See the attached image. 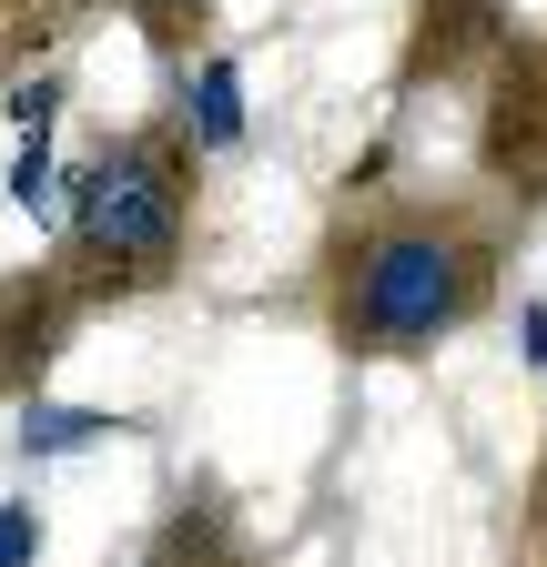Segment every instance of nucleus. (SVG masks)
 I'll return each instance as SVG.
<instances>
[{
    "label": "nucleus",
    "mask_w": 547,
    "mask_h": 567,
    "mask_svg": "<svg viewBox=\"0 0 547 567\" xmlns=\"http://www.w3.org/2000/svg\"><path fill=\"white\" fill-rule=\"evenodd\" d=\"M507 274V224L446 193H405L355 213L324 254V334L355 365H395V354H436L497 305Z\"/></svg>",
    "instance_id": "f257e3e1"
},
{
    "label": "nucleus",
    "mask_w": 547,
    "mask_h": 567,
    "mask_svg": "<svg viewBox=\"0 0 547 567\" xmlns=\"http://www.w3.org/2000/svg\"><path fill=\"white\" fill-rule=\"evenodd\" d=\"M193 203H203L193 132H183V112H153L72 173L51 264L72 274L82 305H143L163 284H183V264H193Z\"/></svg>",
    "instance_id": "f03ea898"
},
{
    "label": "nucleus",
    "mask_w": 547,
    "mask_h": 567,
    "mask_svg": "<svg viewBox=\"0 0 547 567\" xmlns=\"http://www.w3.org/2000/svg\"><path fill=\"white\" fill-rule=\"evenodd\" d=\"M476 173L507 213H547V31L507 41L487 61V102H476Z\"/></svg>",
    "instance_id": "7ed1b4c3"
},
{
    "label": "nucleus",
    "mask_w": 547,
    "mask_h": 567,
    "mask_svg": "<svg viewBox=\"0 0 547 567\" xmlns=\"http://www.w3.org/2000/svg\"><path fill=\"white\" fill-rule=\"evenodd\" d=\"M82 295H72V274L61 264H21V274H0V395H41V375L72 354L82 334Z\"/></svg>",
    "instance_id": "20e7f679"
},
{
    "label": "nucleus",
    "mask_w": 547,
    "mask_h": 567,
    "mask_svg": "<svg viewBox=\"0 0 547 567\" xmlns=\"http://www.w3.org/2000/svg\"><path fill=\"white\" fill-rule=\"evenodd\" d=\"M517 41L507 0H416V31H405V82H466Z\"/></svg>",
    "instance_id": "39448f33"
},
{
    "label": "nucleus",
    "mask_w": 547,
    "mask_h": 567,
    "mask_svg": "<svg viewBox=\"0 0 547 567\" xmlns=\"http://www.w3.org/2000/svg\"><path fill=\"white\" fill-rule=\"evenodd\" d=\"M183 132H193V153H244V71H234V51H203L193 71H183Z\"/></svg>",
    "instance_id": "423d86ee"
},
{
    "label": "nucleus",
    "mask_w": 547,
    "mask_h": 567,
    "mask_svg": "<svg viewBox=\"0 0 547 567\" xmlns=\"http://www.w3.org/2000/svg\"><path fill=\"white\" fill-rule=\"evenodd\" d=\"M143 567H234V507H224L214 486H193L183 507L163 517V537H153Z\"/></svg>",
    "instance_id": "0eeeda50"
},
{
    "label": "nucleus",
    "mask_w": 547,
    "mask_h": 567,
    "mask_svg": "<svg viewBox=\"0 0 547 567\" xmlns=\"http://www.w3.org/2000/svg\"><path fill=\"white\" fill-rule=\"evenodd\" d=\"M102 436H132V415H102V405H21V425H11V446L31 456V466H51V456H82V446H102Z\"/></svg>",
    "instance_id": "6e6552de"
},
{
    "label": "nucleus",
    "mask_w": 547,
    "mask_h": 567,
    "mask_svg": "<svg viewBox=\"0 0 547 567\" xmlns=\"http://www.w3.org/2000/svg\"><path fill=\"white\" fill-rule=\"evenodd\" d=\"M132 21H143V41H153V61H193V41H203V21H214V0H132Z\"/></svg>",
    "instance_id": "1a4fd4ad"
},
{
    "label": "nucleus",
    "mask_w": 547,
    "mask_h": 567,
    "mask_svg": "<svg viewBox=\"0 0 547 567\" xmlns=\"http://www.w3.org/2000/svg\"><path fill=\"white\" fill-rule=\"evenodd\" d=\"M11 203L31 213V224H41V213L61 203V153H51V132H31L21 153H11Z\"/></svg>",
    "instance_id": "9d476101"
},
{
    "label": "nucleus",
    "mask_w": 547,
    "mask_h": 567,
    "mask_svg": "<svg viewBox=\"0 0 547 567\" xmlns=\"http://www.w3.org/2000/svg\"><path fill=\"white\" fill-rule=\"evenodd\" d=\"M61 102H72V82H61V71H31V82H11V122H21V142H31V132H51V122H61Z\"/></svg>",
    "instance_id": "9b49d317"
},
{
    "label": "nucleus",
    "mask_w": 547,
    "mask_h": 567,
    "mask_svg": "<svg viewBox=\"0 0 547 567\" xmlns=\"http://www.w3.org/2000/svg\"><path fill=\"white\" fill-rule=\"evenodd\" d=\"M41 547H51L41 507H31V496H11V507H0V567H41Z\"/></svg>",
    "instance_id": "f8f14e48"
},
{
    "label": "nucleus",
    "mask_w": 547,
    "mask_h": 567,
    "mask_svg": "<svg viewBox=\"0 0 547 567\" xmlns=\"http://www.w3.org/2000/svg\"><path fill=\"white\" fill-rule=\"evenodd\" d=\"M517 344H527V365H547V305H527V315H517Z\"/></svg>",
    "instance_id": "ddd939ff"
},
{
    "label": "nucleus",
    "mask_w": 547,
    "mask_h": 567,
    "mask_svg": "<svg viewBox=\"0 0 547 567\" xmlns=\"http://www.w3.org/2000/svg\"><path fill=\"white\" fill-rule=\"evenodd\" d=\"M537 476H547V466H537Z\"/></svg>",
    "instance_id": "4468645a"
}]
</instances>
